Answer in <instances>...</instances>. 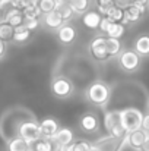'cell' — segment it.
I'll return each instance as SVG.
<instances>
[{
  "mask_svg": "<svg viewBox=\"0 0 149 151\" xmlns=\"http://www.w3.org/2000/svg\"><path fill=\"white\" fill-rule=\"evenodd\" d=\"M143 113L136 109V107H126L120 110V120L127 134H132L138 129H142V122H143Z\"/></svg>",
  "mask_w": 149,
  "mask_h": 151,
  "instance_id": "6da1fadb",
  "label": "cell"
},
{
  "mask_svg": "<svg viewBox=\"0 0 149 151\" xmlns=\"http://www.w3.org/2000/svg\"><path fill=\"white\" fill-rule=\"evenodd\" d=\"M102 125H104L107 135H110V137H114V138H126L127 137V132L124 131L121 120H120V110L105 111Z\"/></svg>",
  "mask_w": 149,
  "mask_h": 151,
  "instance_id": "7a4b0ae2",
  "label": "cell"
},
{
  "mask_svg": "<svg viewBox=\"0 0 149 151\" xmlns=\"http://www.w3.org/2000/svg\"><path fill=\"white\" fill-rule=\"evenodd\" d=\"M110 96H111L110 87L105 82H102V81H97V82L91 84V87L86 91V99L92 104L99 106V107H104L108 103Z\"/></svg>",
  "mask_w": 149,
  "mask_h": 151,
  "instance_id": "3957f363",
  "label": "cell"
},
{
  "mask_svg": "<svg viewBox=\"0 0 149 151\" xmlns=\"http://www.w3.org/2000/svg\"><path fill=\"white\" fill-rule=\"evenodd\" d=\"M18 137H21L25 142H28L29 145H34L37 141L41 139V131H40V123L37 122H24L21 123L19 129H18Z\"/></svg>",
  "mask_w": 149,
  "mask_h": 151,
  "instance_id": "277c9868",
  "label": "cell"
},
{
  "mask_svg": "<svg viewBox=\"0 0 149 151\" xmlns=\"http://www.w3.org/2000/svg\"><path fill=\"white\" fill-rule=\"evenodd\" d=\"M127 145V137L126 138H114V137H102L92 142V147L98 151H121Z\"/></svg>",
  "mask_w": 149,
  "mask_h": 151,
  "instance_id": "5b68a950",
  "label": "cell"
},
{
  "mask_svg": "<svg viewBox=\"0 0 149 151\" xmlns=\"http://www.w3.org/2000/svg\"><path fill=\"white\" fill-rule=\"evenodd\" d=\"M118 63L126 72H135L140 66V56L135 50H123L118 56Z\"/></svg>",
  "mask_w": 149,
  "mask_h": 151,
  "instance_id": "8992f818",
  "label": "cell"
},
{
  "mask_svg": "<svg viewBox=\"0 0 149 151\" xmlns=\"http://www.w3.org/2000/svg\"><path fill=\"white\" fill-rule=\"evenodd\" d=\"M51 91L56 97L60 99H66L73 93V84L70 79L64 78V76H58L56 79H53L51 82Z\"/></svg>",
  "mask_w": 149,
  "mask_h": 151,
  "instance_id": "52a82bcc",
  "label": "cell"
},
{
  "mask_svg": "<svg viewBox=\"0 0 149 151\" xmlns=\"http://www.w3.org/2000/svg\"><path fill=\"white\" fill-rule=\"evenodd\" d=\"M73 141H75V135H73V131L70 128H60L57 135L53 139L57 150H66Z\"/></svg>",
  "mask_w": 149,
  "mask_h": 151,
  "instance_id": "ba28073f",
  "label": "cell"
},
{
  "mask_svg": "<svg viewBox=\"0 0 149 151\" xmlns=\"http://www.w3.org/2000/svg\"><path fill=\"white\" fill-rule=\"evenodd\" d=\"M58 129H60V126H58L57 120L53 119V117H46V119H43V120L40 122L41 138H44V139H51V141H53L54 137L57 135Z\"/></svg>",
  "mask_w": 149,
  "mask_h": 151,
  "instance_id": "9c48e42d",
  "label": "cell"
},
{
  "mask_svg": "<svg viewBox=\"0 0 149 151\" xmlns=\"http://www.w3.org/2000/svg\"><path fill=\"white\" fill-rule=\"evenodd\" d=\"M148 139H149V134L145 132L143 129H138V131H135L132 134H127V145L130 148H133L135 151L140 150Z\"/></svg>",
  "mask_w": 149,
  "mask_h": 151,
  "instance_id": "30bf717a",
  "label": "cell"
},
{
  "mask_svg": "<svg viewBox=\"0 0 149 151\" xmlns=\"http://www.w3.org/2000/svg\"><path fill=\"white\" fill-rule=\"evenodd\" d=\"M91 54L95 60H99V62H105L108 60V54H107V50H105V37H97L92 43H91Z\"/></svg>",
  "mask_w": 149,
  "mask_h": 151,
  "instance_id": "8fae6325",
  "label": "cell"
},
{
  "mask_svg": "<svg viewBox=\"0 0 149 151\" xmlns=\"http://www.w3.org/2000/svg\"><path fill=\"white\" fill-rule=\"evenodd\" d=\"M79 126L83 132L86 134H94L95 131H98L99 128V119L97 117V114L94 113H86L81 117L79 120Z\"/></svg>",
  "mask_w": 149,
  "mask_h": 151,
  "instance_id": "7c38bea8",
  "label": "cell"
},
{
  "mask_svg": "<svg viewBox=\"0 0 149 151\" xmlns=\"http://www.w3.org/2000/svg\"><path fill=\"white\" fill-rule=\"evenodd\" d=\"M146 12V6H136V4H127L124 7L126 21L127 22H138Z\"/></svg>",
  "mask_w": 149,
  "mask_h": 151,
  "instance_id": "4fadbf2b",
  "label": "cell"
},
{
  "mask_svg": "<svg viewBox=\"0 0 149 151\" xmlns=\"http://www.w3.org/2000/svg\"><path fill=\"white\" fill-rule=\"evenodd\" d=\"M105 18H108L113 24H120V25H126V24H129V22L126 21L124 7L120 6V4H114V6L108 10V13H107Z\"/></svg>",
  "mask_w": 149,
  "mask_h": 151,
  "instance_id": "5bb4252c",
  "label": "cell"
},
{
  "mask_svg": "<svg viewBox=\"0 0 149 151\" xmlns=\"http://www.w3.org/2000/svg\"><path fill=\"white\" fill-rule=\"evenodd\" d=\"M57 37H58L60 43H63V44H70V43H73L75 38H76V29H75L72 25L64 24L61 28L57 29Z\"/></svg>",
  "mask_w": 149,
  "mask_h": 151,
  "instance_id": "9a60e30c",
  "label": "cell"
},
{
  "mask_svg": "<svg viewBox=\"0 0 149 151\" xmlns=\"http://www.w3.org/2000/svg\"><path fill=\"white\" fill-rule=\"evenodd\" d=\"M102 21V16L99 15L97 10H88L86 13H83L82 16V24L83 27L89 28V29H97L99 28V24Z\"/></svg>",
  "mask_w": 149,
  "mask_h": 151,
  "instance_id": "2e32d148",
  "label": "cell"
},
{
  "mask_svg": "<svg viewBox=\"0 0 149 151\" xmlns=\"http://www.w3.org/2000/svg\"><path fill=\"white\" fill-rule=\"evenodd\" d=\"M6 22H7L10 27H13V28H18V27L24 25V22H25V18H24V13H22V10H19V9H15V7L9 9V10L6 12Z\"/></svg>",
  "mask_w": 149,
  "mask_h": 151,
  "instance_id": "e0dca14e",
  "label": "cell"
},
{
  "mask_svg": "<svg viewBox=\"0 0 149 151\" xmlns=\"http://www.w3.org/2000/svg\"><path fill=\"white\" fill-rule=\"evenodd\" d=\"M44 24H46V27H48V28L58 29V28H61V27L64 25V21L61 19L60 13H58L57 10H54V12H50L47 15H44Z\"/></svg>",
  "mask_w": 149,
  "mask_h": 151,
  "instance_id": "ac0fdd59",
  "label": "cell"
},
{
  "mask_svg": "<svg viewBox=\"0 0 149 151\" xmlns=\"http://www.w3.org/2000/svg\"><path fill=\"white\" fill-rule=\"evenodd\" d=\"M7 151H32V145L25 142L21 137H15L7 142Z\"/></svg>",
  "mask_w": 149,
  "mask_h": 151,
  "instance_id": "d6986e66",
  "label": "cell"
},
{
  "mask_svg": "<svg viewBox=\"0 0 149 151\" xmlns=\"http://www.w3.org/2000/svg\"><path fill=\"white\" fill-rule=\"evenodd\" d=\"M133 50L139 56H149V35H140L135 41Z\"/></svg>",
  "mask_w": 149,
  "mask_h": 151,
  "instance_id": "ffe728a7",
  "label": "cell"
},
{
  "mask_svg": "<svg viewBox=\"0 0 149 151\" xmlns=\"http://www.w3.org/2000/svg\"><path fill=\"white\" fill-rule=\"evenodd\" d=\"M105 50H107V54H108L110 59L117 56V54H120V51H121V41L105 37Z\"/></svg>",
  "mask_w": 149,
  "mask_h": 151,
  "instance_id": "44dd1931",
  "label": "cell"
},
{
  "mask_svg": "<svg viewBox=\"0 0 149 151\" xmlns=\"http://www.w3.org/2000/svg\"><path fill=\"white\" fill-rule=\"evenodd\" d=\"M91 148H92V142L86 139H75L64 151H91Z\"/></svg>",
  "mask_w": 149,
  "mask_h": 151,
  "instance_id": "7402d4cb",
  "label": "cell"
},
{
  "mask_svg": "<svg viewBox=\"0 0 149 151\" xmlns=\"http://www.w3.org/2000/svg\"><path fill=\"white\" fill-rule=\"evenodd\" d=\"M29 37H31V31L26 29L24 25L15 28V32H13V41L15 43H25V41L29 40Z\"/></svg>",
  "mask_w": 149,
  "mask_h": 151,
  "instance_id": "603a6c76",
  "label": "cell"
},
{
  "mask_svg": "<svg viewBox=\"0 0 149 151\" xmlns=\"http://www.w3.org/2000/svg\"><path fill=\"white\" fill-rule=\"evenodd\" d=\"M56 144L51 139H44L41 138L32 145V151H56Z\"/></svg>",
  "mask_w": 149,
  "mask_h": 151,
  "instance_id": "cb8c5ba5",
  "label": "cell"
},
{
  "mask_svg": "<svg viewBox=\"0 0 149 151\" xmlns=\"http://www.w3.org/2000/svg\"><path fill=\"white\" fill-rule=\"evenodd\" d=\"M70 7L73 9L75 15H83L89 9V0H72Z\"/></svg>",
  "mask_w": 149,
  "mask_h": 151,
  "instance_id": "d4e9b609",
  "label": "cell"
},
{
  "mask_svg": "<svg viewBox=\"0 0 149 151\" xmlns=\"http://www.w3.org/2000/svg\"><path fill=\"white\" fill-rule=\"evenodd\" d=\"M13 32H15V28L10 27L7 22H3L0 24V40L7 43L10 40H13Z\"/></svg>",
  "mask_w": 149,
  "mask_h": 151,
  "instance_id": "484cf974",
  "label": "cell"
},
{
  "mask_svg": "<svg viewBox=\"0 0 149 151\" xmlns=\"http://www.w3.org/2000/svg\"><path fill=\"white\" fill-rule=\"evenodd\" d=\"M56 10L60 13V16H61V19L64 21V24L75 16V12H73V9L70 7V4H57V6H56Z\"/></svg>",
  "mask_w": 149,
  "mask_h": 151,
  "instance_id": "4316f807",
  "label": "cell"
},
{
  "mask_svg": "<svg viewBox=\"0 0 149 151\" xmlns=\"http://www.w3.org/2000/svg\"><path fill=\"white\" fill-rule=\"evenodd\" d=\"M124 34V25H120V24H111L108 32H107V38H114V40H118L121 38Z\"/></svg>",
  "mask_w": 149,
  "mask_h": 151,
  "instance_id": "83f0119b",
  "label": "cell"
},
{
  "mask_svg": "<svg viewBox=\"0 0 149 151\" xmlns=\"http://www.w3.org/2000/svg\"><path fill=\"white\" fill-rule=\"evenodd\" d=\"M24 18L25 19H40L41 16V10L38 6H28L25 9H22Z\"/></svg>",
  "mask_w": 149,
  "mask_h": 151,
  "instance_id": "f1b7e54d",
  "label": "cell"
},
{
  "mask_svg": "<svg viewBox=\"0 0 149 151\" xmlns=\"http://www.w3.org/2000/svg\"><path fill=\"white\" fill-rule=\"evenodd\" d=\"M56 6H57L56 0H40V3H38V7H40L41 13H44V15H47L50 12H54Z\"/></svg>",
  "mask_w": 149,
  "mask_h": 151,
  "instance_id": "f546056e",
  "label": "cell"
},
{
  "mask_svg": "<svg viewBox=\"0 0 149 151\" xmlns=\"http://www.w3.org/2000/svg\"><path fill=\"white\" fill-rule=\"evenodd\" d=\"M24 27L32 32V31H35V29L40 27V19H25Z\"/></svg>",
  "mask_w": 149,
  "mask_h": 151,
  "instance_id": "4dcf8cb0",
  "label": "cell"
},
{
  "mask_svg": "<svg viewBox=\"0 0 149 151\" xmlns=\"http://www.w3.org/2000/svg\"><path fill=\"white\" fill-rule=\"evenodd\" d=\"M111 24H113V22H111V21L108 19V18L102 16V21H101V24H99V29H101V32L107 35V32H108V29H110Z\"/></svg>",
  "mask_w": 149,
  "mask_h": 151,
  "instance_id": "1f68e13d",
  "label": "cell"
},
{
  "mask_svg": "<svg viewBox=\"0 0 149 151\" xmlns=\"http://www.w3.org/2000/svg\"><path fill=\"white\" fill-rule=\"evenodd\" d=\"M142 129H143L145 132H148V134H149V113L143 116V122H142Z\"/></svg>",
  "mask_w": 149,
  "mask_h": 151,
  "instance_id": "d6a6232c",
  "label": "cell"
},
{
  "mask_svg": "<svg viewBox=\"0 0 149 151\" xmlns=\"http://www.w3.org/2000/svg\"><path fill=\"white\" fill-rule=\"evenodd\" d=\"M6 49H7V46H6V43L4 41H1L0 40V59L6 54Z\"/></svg>",
  "mask_w": 149,
  "mask_h": 151,
  "instance_id": "836d02e7",
  "label": "cell"
},
{
  "mask_svg": "<svg viewBox=\"0 0 149 151\" xmlns=\"http://www.w3.org/2000/svg\"><path fill=\"white\" fill-rule=\"evenodd\" d=\"M24 1H25V0H12V4H10V6H12V7H15V9H19V7H21V4H22ZM19 10H21V9H19Z\"/></svg>",
  "mask_w": 149,
  "mask_h": 151,
  "instance_id": "e575fe53",
  "label": "cell"
},
{
  "mask_svg": "<svg viewBox=\"0 0 149 151\" xmlns=\"http://www.w3.org/2000/svg\"><path fill=\"white\" fill-rule=\"evenodd\" d=\"M9 4H12V0H0V9H6Z\"/></svg>",
  "mask_w": 149,
  "mask_h": 151,
  "instance_id": "d590c367",
  "label": "cell"
},
{
  "mask_svg": "<svg viewBox=\"0 0 149 151\" xmlns=\"http://www.w3.org/2000/svg\"><path fill=\"white\" fill-rule=\"evenodd\" d=\"M6 9H0V24L6 22Z\"/></svg>",
  "mask_w": 149,
  "mask_h": 151,
  "instance_id": "8d00e7d4",
  "label": "cell"
},
{
  "mask_svg": "<svg viewBox=\"0 0 149 151\" xmlns=\"http://www.w3.org/2000/svg\"><path fill=\"white\" fill-rule=\"evenodd\" d=\"M57 1V4H70L72 3V0H56Z\"/></svg>",
  "mask_w": 149,
  "mask_h": 151,
  "instance_id": "74e56055",
  "label": "cell"
},
{
  "mask_svg": "<svg viewBox=\"0 0 149 151\" xmlns=\"http://www.w3.org/2000/svg\"><path fill=\"white\" fill-rule=\"evenodd\" d=\"M97 1V6L99 4H105V3H110V1H113V0H95Z\"/></svg>",
  "mask_w": 149,
  "mask_h": 151,
  "instance_id": "f35d334b",
  "label": "cell"
},
{
  "mask_svg": "<svg viewBox=\"0 0 149 151\" xmlns=\"http://www.w3.org/2000/svg\"><path fill=\"white\" fill-rule=\"evenodd\" d=\"M139 151H149V139L145 142V145H143V147H142Z\"/></svg>",
  "mask_w": 149,
  "mask_h": 151,
  "instance_id": "ab89813d",
  "label": "cell"
},
{
  "mask_svg": "<svg viewBox=\"0 0 149 151\" xmlns=\"http://www.w3.org/2000/svg\"><path fill=\"white\" fill-rule=\"evenodd\" d=\"M91 151H98V150H95V148H94V147H92V148H91Z\"/></svg>",
  "mask_w": 149,
  "mask_h": 151,
  "instance_id": "60d3db41",
  "label": "cell"
},
{
  "mask_svg": "<svg viewBox=\"0 0 149 151\" xmlns=\"http://www.w3.org/2000/svg\"><path fill=\"white\" fill-rule=\"evenodd\" d=\"M56 151H64V150H56Z\"/></svg>",
  "mask_w": 149,
  "mask_h": 151,
  "instance_id": "b9f144b4",
  "label": "cell"
},
{
  "mask_svg": "<svg viewBox=\"0 0 149 151\" xmlns=\"http://www.w3.org/2000/svg\"><path fill=\"white\" fill-rule=\"evenodd\" d=\"M148 4H149V0H148Z\"/></svg>",
  "mask_w": 149,
  "mask_h": 151,
  "instance_id": "7bdbcfd3",
  "label": "cell"
}]
</instances>
